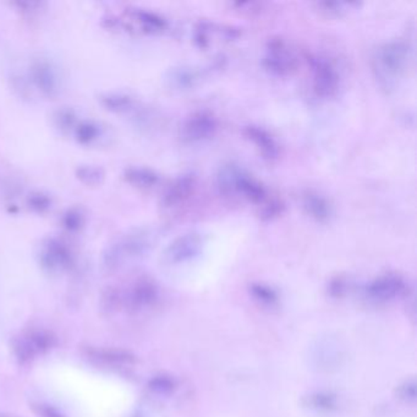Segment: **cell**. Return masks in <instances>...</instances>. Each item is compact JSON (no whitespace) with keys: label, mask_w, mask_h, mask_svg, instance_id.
<instances>
[{"label":"cell","mask_w":417,"mask_h":417,"mask_svg":"<svg viewBox=\"0 0 417 417\" xmlns=\"http://www.w3.org/2000/svg\"><path fill=\"white\" fill-rule=\"evenodd\" d=\"M240 36V31L235 27L223 26L214 23H200L196 27L195 40L202 48H208L213 43L214 38L230 40Z\"/></svg>","instance_id":"obj_9"},{"label":"cell","mask_w":417,"mask_h":417,"mask_svg":"<svg viewBox=\"0 0 417 417\" xmlns=\"http://www.w3.org/2000/svg\"><path fill=\"white\" fill-rule=\"evenodd\" d=\"M302 204L307 214L317 222H328L332 216V206L329 201L316 191H306L302 196Z\"/></svg>","instance_id":"obj_13"},{"label":"cell","mask_w":417,"mask_h":417,"mask_svg":"<svg viewBox=\"0 0 417 417\" xmlns=\"http://www.w3.org/2000/svg\"><path fill=\"white\" fill-rule=\"evenodd\" d=\"M103 104L111 111H128L131 107V98L123 94H109L102 99Z\"/></svg>","instance_id":"obj_21"},{"label":"cell","mask_w":417,"mask_h":417,"mask_svg":"<svg viewBox=\"0 0 417 417\" xmlns=\"http://www.w3.org/2000/svg\"><path fill=\"white\" fill-rule=\"evenodd\" d=\"M260 207L261 209H260L258 214L262 221H272L274 218L279 217L285 208L283 201L279 199H271V197Z\"/></svg>","instance_id":"obj_19"},{"label":"cell","mask_w":417,"mask_h":417,"mask_svg":"<svg viewBox=\"0 0 417 417\" xmlns=\"http://www.w3.org/2000/svg\"><path fill=\"white\" fill-rule=\"evenodd\" d=\"M359 3H346V1H321L317 3L318 9L322 13H328V15H340L346 13L351 8L359 6Z\"/></svg>","instance_id":"obj_20"},{"label":"cell","mask_w":417,"mask_h":417,"mask_svg":"<svg viewBox=\"0 0 417 417\" xmlns=\"http://www.w3.org/2000/svg\"><path fill=\"white\" fill-rule=\"evenodd\" d=\"M32 408L40 417H65L62 413H59L57 408L50 406V405L43 404V403L35 404Z\"/></svg>","instance_id":"obj_25"},{"label":"cell","mask_w":417,"mask_h":417,"mask_svg":"<svg viewBox=\"0 0 417 417\" xmlns=\"http://www.w3.org/2000/svg\"><path fill=\"white\" fill-rule=\"evenodd\" d=\"M55 338L45 330H32L13 343L15 355L21 362H27L53 348Z\"/></svg>","instance_id":"obj_5"},{"label":"cell","mask_w":417,"mask_h":417,"mask_svg":"<svg viewBox=\"0 0 417 417\" xmlns=\"http://www.w3.org/2000/svg\"><path fill=\"white\" fill-rule=\"evenodd\" d=\"M244 135L249 138L250 141L255 143V146L257 147L260 151V155H262L265 160L272 162L278 158L279 146L274 138L267 130L255 125H249V126H245Z\"/></svg>","instance_id":"obj_10"},{"label":"cell","mask_w":417,"mask_h":417,"mask_svg":"<svg viewBox=\"0 0 417 417\" xmlns=\"http://www.w3.org/2000/svg\"><path fill=\"white\" fill-rule=\"evenodd\" d=\"M84 222V217L80 212H77L75 209H72L70 212H67V216L64 217V224L69 230H77L80 229Z\"/></svg>","instance_id":"obj_24"},{"label":"cell","mask_w":417,"mask_h":417,"mask_svg":"<svg viewBox=\"0 0 417 417\" xmlns=\"http://www.w3.org/2000/svg\"><path fill=\"white\" fill-rule=\"evenodd\" d=\"M253 291L257 295L258 298L265 301H272L274 300V294L272 293L271 290L263 288V287H255Z\"/></svg>","instance_id":"obj_29"},{"label":"cell","mask_w":417,"mask_h":417,"mask_svg":"<svg viewBox=\"0 0 417 417\" xmlns=\"http://www.w3.org/2000/svg\"><path fill=\"white\" fill-rule=\"evenodd\" d=\"M298 64V57L287 40L283 38L269 40L263 58V65L268 72L279 76L290 75L296 70Z\"/></svg>","instance_id":"obj_2"},{"label":"cell","mask_w":417,"mask_h":417,"mask_svg":"<svg viewBox=\"0 0 417 417\" xmlns=\"http://www.w3.org/2000/svg\"><path fill=\"white\" fill-rule=\"evenodd\" d=\"M217 128V119L211 111H195L182 125V140L187 143H201L212 138Z\"/></svg>","instance_id":"obj_4"},{"label":"cell","mask_w":417,"mask_h":417,"mask_svg":"<svg viewBox=\"0 0 417 417\" xmlns=\"http://www.w3.org/2000/svg\"><path fill=\"white\" fill-rule=\"evenodd\" d=\"M313 91L318 97L330 98L337 94L340 77L333 62L323 57L310 59Z\"/></svg>","instance_id":"obj_3"},{"label":"cell","mask_w":417,"mask_h":417,"mask_svg":"<svg viewBox=\"0 0 417 417\" xmlns=\"http://www.w3.org/2000/svg\"><path fill=\"white\" fill-rule=\"evenodd\" d=\"M130 16L140 25L143 31L150 33L165 31L167 28V21L158 13L146 11V10H131Z\"/></svg>","instance_id":"obj_15"},{"label":"cell","mask_w":417,"mask_h":417,"mask_svg":"<svg viewBox=\"0 0 417 417\" xmlns=\"http://www.w3.org/2000/svg\"><path fill=\"white\" fill-rule=\"evenodd\" d=\"M125 179L140 189H152L160 182V177L147 168H129L125 173Z\"/></svg>","instance_id":"obj_18"},{"label":"cell","mask_w":417,"mask_h":417,"mask_svg":"<svg viewBox=\"0 0 417 417\" xmlns=\"http://www.w3.org/2000/svg\"><path fill=\"white\" fill-rule=\"evenodd\" d=\"M30 204H31L32 208H35L36 211L42 212V211L48 208L49 204H50V201H49L47 196L37 194V195L31 196V199H30Z\"/></svg>","instance_id":"obj_26"},{"label":"cell","mask_w":417,"mask_h":417,"mask_svg":"<svg viewBox=\"0 0 417 417\" xmlns=\"http://www.w3.org/2000/svg\"><path fill=\"white\" fill-rule=\"evenodd\" d=\"M157 290L155 285L148 280H141L135 285L130 294V305L133 308H141L155 301Z\"/></svg>","instance_id":"obj_16"},{"label":"cell","mask_w":417,"mask_h":417,"mask_svg":"<svg viewBox=\"0 0 417 417\" xmlns=\"http://www.w3.org/2000/svg\"><path fill=\"white\" fill-rule=\"evenodd\" d=\"M404 280L395 274L383 275L369 285V296L376 300H389L404 290Z\"/></svg>","instance_id":"obj_12"},{"label":"cell","mask_w":417,"mask_h":417,"mask_svg":"<svg viewBox=\"0 0 417 417\" xmlns=\"http://www.w3.org/2000/svg\"><path fill=\"white\" fill-rule=\"evenodd\" d=\"M89 355L94 359L101 360L106 364L123 365L133 362V356L128 351L119 350V349H108V348H91L89 349Z\"/></svg>","instance_id":"obj_17"},{"label":"cell","mask_w":417,"mask_h":417,"mask_svg":"<svg viewBox=\"0 0 417 417\" xmlns=\"http://www.w3.org/2000/svg\"><path fill=\"white\" fill-rule=\"evenodd\" d=\"M32 77L35 84L42 89L45 94H52L57 92L58 89V80L55 72L52 67L47 62H37L32 67Z\"/></svg>","instance_id":"obj_14"},{"label":"cell","mask_w":417,"mask_h":417,"mask_svg":"<svg viewBox=\"0 0 417 417\" xmlns=\"http://www.w3.org/2000/svg\"><path fill=\"white\" fill-rule=\"evenodd\" d=\"M77 177L80 180L89 184V185H96V184H99V182H102L103 172L97 167L87 165V167L79 168Z\"/></svg>","instance_id":"obj_22"},{"label":"cell","mask_w":417,"mask_h":417,"mask_svg":"<svg viewBox=\"0 0 417 417\" xmlns=\"http://www.w3.org/2000/svg\"><path fill=\"white\" fill-rule=\"evenodd\" d=\"M151 387L153 388V389H155V391H169V389L172 388V382L169 381L168 378H155V379L151 382Z\"/></svg>","instance_id":"obj_28"},{"label":"cell","mask_w":417,"mask_h":417,"mask_svg":"<svg viewBox=\"0 0 417 417\" xmlns=\"http://www.w3.org/2000/svg\"><path fill=\"white\" fill-rule=\"evenodd\" d=\"M411 53L410 45L403 40H391L382 45L374 58L378 77L389 84L405 74L410 67Z\"/></svg>","instance_id":"obj_1"},{"label":"cell","mask_w":417,"mask_h":417,"mask_svg":"<svg viewBox=\"0 0 417 417\" xmlns=\"http://www.w3.org/2000/svg\"><path fill=\"white\" fill-rule=\"evenodd\" d=\"M204 246L202 235L195 231L179 236L169 245L165 252V260L172 265L187 262L195 258Z\"/></svg>","instance_id":"obj_6"},{"label":"cell","mask_w":417,"mask_h":417,"mask_svg":"<svg viewBox=\"0 0 417 417\" xmlns=\"http://www.w3.org/2000/svg\"><path fill=\"white\" fill-rule=\"evenodd\" d=\"M151 244V238L146 233H138L120 241L119 244L114 245L107 256L106 263L108 267L118 266L119 263L125 261L128 257H136L141 253L147 251Z\"/></svg>","instance_id":"obj_7"},{"label":"cell","mask_w":417,"mask_h":417,"mask_svg":"<svg viewBox=\"0 0 417 417\" xmlns=\"http://www.w3.org/2000/svg\"><path fill=\"white\" fill-rule=\"evenodd\" d=\"M40 261L49 271H60L70 266L72 253L58 240H50L42 251Z\"/></svg>","instance_id":"obj_11"},{"label":"cell","mask_w":417,"mask_h":417,"mask_svg":"<svg viewBox=\"0 0 417 417\" xmlns=\"http://www.w3.org/2000/svg\"><path fill=\"white\" fill-rule=\"evenodd\" d=\"M98 135L99 130L92 123H82L76 129V138L82 143H92L98 138Z\"/></svg>","instance_id":"obj_23"},{"label":"cell","mask_w":417,"mask_h":417,"mask_svg":"<svg viewBox=\"0 0 417 417\" xmlns=\"http://www.w3.org/2000/svg\"><path fill=\"white\" fill-rule=\"evenodd\" d=\"M196 187V177L194 174H185L167 189L163 195V206L167 208H175L184 204L194 194Z\"/></svg>","instance_id":"obj_8"},{"label":"cell","mask_w":417,"mask_h":417,"mask_svg":"<svg viewBox=\"0 0 417 417\" xmlns=\"http://www.w3.org/2000/svg\"><path fill=\"white\" fill-rule=\"evenodd\" d=\"M59 126L62 129H67L74 124V116L72 111H62L59 113L58 116Z\"/></svg>","instance_id":"obj_27"},{"label":"cell","mask_w":417,"mask_h":417,"mask_svg":"<svg viewBox=\"0 0 417 417\" xmlns=\"http://www.w3.org/2000/svg\"><path fill=\"white\" fill-rule=\"evenodd\" d=\"M0 417H13V416H10V415H5V413H0Z\"/></svg>","instance_id":"obj_30"}]
</instances>
